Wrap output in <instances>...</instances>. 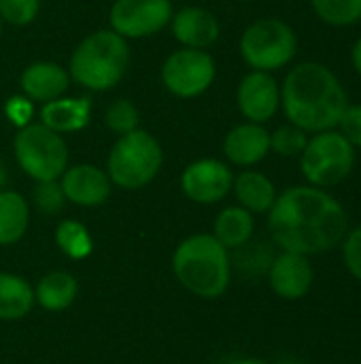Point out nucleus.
Wrapping results in <instances>:
<instances>
[{
  "mask_svg": "<svg viewBox=\"0 0 361 364\" xmlns=\"http://www.w3.org/2000/svg\"><path fill=\"white\" fill-rule=\"evenodd\" d=\"M268 230L283 252L321 256L338 247L349 232V215L338 198L315 186H294L277 194L268 211Z\"/></svg>",
  "mask_w": 361,
  "mask_h": 364,
  "instance_id": "f257e3e1",
  "label": "nucleus"
},
{
  "mask_svg": "<svg viewBox=\"0 0 361 364\" xmlns=\"http://www.w3.org/2000/svg\"><path fill=\"white\" fill-rule=\"evenodd\" d=\"M281 107L289 124L306 134H317L338 126L349 96L332 68L321 62H302L283 81Z\"/></svg>",
  "mask_w": 361,
  "mask_h": 364,
  "instance_id": "f03ea898",
  "label": "nucleus"
},
{
  "mask_svg": "<svg viewBox=\"0 0 361 364\" xmlns=\"http://www.w3.org/2000/svg\"><path fill=\"white\" fill-rule=\"evenodd\" d=\"M172 273L177 282L198 299H219L232 282L230 250L213 235L200 232L183 239L172 254Z\"/></svg>",
  "mask_w": 361,
  "mask_h": 364,
  "instance_id": "7ed1b4c3",
  "label": "nucleus"
},
{
  "mask_svg": "<svg viewBox=\"0 0 361 364\" xmlns=\"http://www.w3.org/2000/svg\"><path fill=\"white\" fill-rule=\"evenodd\" d=\"M128 64V41L113 30H96L74 47L68 75L87 90L106 92L121 81Z\"/></svg>",
  "mask_w": 361,
  "mask_h": 364,
  "instance_id": "20e7f679",
  "label": "nucleus"
},
{
  "mask_svg": "<svg viewBox=\"0 0 361 364\" xmlns=\"http://www.w3.org/2000/svg\"><path fill=\"white\" fill-rule=\"evenodd\" d=\"M164 162L157 139L147 130H132L121 134L111 147L106 160V175L111 183L123 190H140L149 186Z\"/></svg>",
  "mask_w": 361,
  "mask_h": 364,
  "instance_id": "39448f33",
  "label": "nucleus"
},
{
  "mask_svg": "<svg viewBox=\"0 0 361 364\" xmlns=\"http://www.w3.org/2000/svg\"><path fill=\"white\" fill-rule=\"evenodd\" d=\"M13 151L19 168L34 181H55L68 168L66 141L40 122H30L17 130Z\"/></svg>",
  "mask_w": 361,
  "mask_h": 364,
  "instance_id": "423d86ee",
  "label": "nucleus"
},
{
  "mask_svg": "<svg viewBox=\"0 0 361 364\" xmlns=\"http://www.w3.org/2000/svg\"><path fill=\"white\" fill-rule=\"evenodd\" d=\"M298 158L309 186L326 190L351 175L355 166V147L334 128L313 134Z\"/></svg>",
  "mask_w": 361,
  "mask_h": 364,
  "instance_id": "0eeeda50",
  "label": "nucleus"
},
{
  "mask_svg": "<svg viewBox=\"0 0 361 364\" xmlns=\"http://www.w3.org/2000/svg\"><path fill=\"white\" fill-rule=\"evenodd\" d=\"M298 51V36L289 23L277 17L253 21L240 36V55L253 70L274 73L287 66Z\"/></svg>",
  "mask_w": 361,
  "mask_h": 364,
  "instance_id": "6e6552de",
  "label": "nucleus"
},
{
  "mask_svg": "<svg viewBox=\"0 0 361 364\" xmlns=\"http://www.w3.org/2000/svg\"><path fill=\"white\" fill-rule=\"evenodd\" d=\"M215 81V60L204 49L181 47L162 66V83L179 98H196Z\"/></svg>",
  "mask_w": 361,
  "mask_h": 364,
  "instance_id": "1a4fd4ad",
  "label": "nucleus"
},
{
  "mask_svg": "<svg viewBox=\"0 0 361 364\" xmlns=\"http://www.w3.org/2000/svg\"><path fill=\"white\" fill-rule=\"evenodd\" d=\"M172 19L170 0H115L111 6V30L128 38H145L164 30Z\"/></svg>",
  "mask_w": 361,
  "mask_h": 364,
  "instance_id": "9d476101",
  "label": "nucleus"
},
{
  "mask_svg": "<svg viewBox=\"0 0 361 364\" xmlns=\"http://www.w3.org/2000/svg\"><path fill=\"white\" fill-rule=\"evenodd\" d=\"M234 175L230 166L215 158H202L185 166L181 175L183 194L198 205L221 203L232 192Z\"/></svg>",
  "mask_w": 361,
  "mask_h": 364,
  "instance_id": "9b49d317",
  "label": "nucleus"
},
{
  "mask_svg": "<svg viewBox=\"0 0 361 364\" xmlns=\"http://www.w3.org/2000/svg\"><path fill=\"white\" fill-rule=\"evenodd\" d=\"M268 284L283 301H302L315 286V267L309 256L283 252L270 260Z\"/></svg>",
  "mask_w": 361,
  "mask_h": 364,
  "instance_id": "f8f14e48",
  "label": "nucleus"
},
{
  "mask_svg": "<svg viewBox=\"0 0 361 364\" xmlns=\"http://www.w3.org/2000/svg\"><path fill=\"white\" fill-rule=\"evenodd\" d=\"M236 102L245 119L253 124H266L281 107V87L270 73L251 70L238 83Z\"/></svg>",
  "mask_w": 361,
  "mask_h": 364,
  "instance_id": "ddd939ff",
  "label": "nucleus"
},
{
  "mask_svg": "<svg viewBox=\"0 0 361 364\" xmlns=\"http://www.w3.org/2000/svg\"><path fill=\"white\" fill-rule=\"evenodd\" d=\"M66 200L79 207H98L111 196L109 175L94 164H74L60 177Z\"/></svg>",
  "mask_w": 361,
  "mask_h": 364,
  "instance_id": "4468645a",
  "label": "nucleus"
},
{
  "mask_svg": "<svg viewBox=\"0 0 361 364\" xmlns=\"http://www.w3.org/2000/svg\"><path fill=\"white\" fill-rule=\"evenodd\" d=\"M170 28L174 38L189 49H206L219 38V21L217 17L202 6H185L172 13Z\"/></svg>",
  "mask_w": 361,
  "mask_h": 364,
  "instance_id": "2eb2a0df",
  "label": "nucleus"
},
{
  "mask_svg": "<svg viewBox=\"0 0 361 364\" xmlns=\"http://www.w3.org/2000/svg\"><path fill=\"white\" fill-rule=\"evenodd\" d=\"M270 151V132L264 124L245 122L232 128L223 139V154L236 166H253Z\"/></svg>",
  "mask_w": 361,
  "mask_h": 364,
  "instance_id": "dca6fc26",
  "label": "nucleus"
},
{
  "mask_svg": "<svg viewBox=\"0 0 361 364\" xmlns=\"http://www.w3.org/2000/svg\"><path fill=\"white\" fill-rule=\"evenodd\" d=\"M68 70L55 62H32L19 77L23 96L34 102H49L60 98L68 90Z\"/></svg>",
  "mask_w": 361,
  "mask_h": 364,
  "instance_id": "f3484780",
  "label": "nucleus"
},
{
  "mask_svg": "<svg viewBox=\"0 0 361 364\" xmlns=\"http://www.w3.org/2000/svg\"><path fill=\"white\" fill-rule=\"evenodd\" d=\"M91 102L89 98H55L43 105L40 124L53 132H77L89 124Z\"/></svg>",
  "mask_w": 361,
  "mask_h": 364,
  "instance_id": "a211bd4d",
  "label": "nucleus"
},
{
  "mask_svg": "<svg viewBox=\"0 0 361 364\" xmlns=\"http://www.w3.org/2000/svg\"><path fill=\"white\" fill-rule=\"evenodd\" d=\"M238 205L251 213H268L277 200L274 183L260 171H243L232 183Z\"/></svg>",
  "mask_w": 361,
  "mask_h": 364,
  "instance_id": "6ab92c4d",
  "label": "nucleus"
},
{
  "mask_svg": "<svg viewBox=\"0 0 361 364\" xmlns=\"http://www.w3.org/2000/svg\"><path fill=\"white\" fill-rule=\"evenodd\" d=\"M253 232H255V218L251 211L243 209L240 205L221 209L213 224V237L226 250L245 247L251 241Z\"/></svg>",
  "mask_w": 361,
  "mask_h": 364,
  "instance_id": "aec40b11",
  "label": "nucleus"
},
{
  "mask_svg": "<svg viewBox=\"0 0 361 364\" xmlns=\"http://www.w3.org/2000/svg\"><path fill=\"white\" fill-rule=\"evenodd\" d=\"M34 303V286L26 277L0 271V322L26 318Z\"/></svg>",
  "mask_w": 361,
  "mask_h": 364,
  "instance_id": "412c9836",
  "label": "nucleus"
},
{
  "mask_svg": "<svg viewBox=\"0 0 361 364\" xmlns=\"http://www.w3.org/2000/svg\"><path fill=\"white\" fill-rule=\"evenodd\" d=\"M79 294V284L74 275L66 271H51L43 275L34 288L36 303L47 311H64L68 309Z\"/></svg>",
  "mask_w": 361,
  "mask_h": 364,
  "instance_id": "4be33fe9",
  "label": "nucleus"
},
{
  "mask_svg": "<svg viewBox=\"0 0 361 364\" xmlns=\"http://www.w3.org/2000/svg\"><path fill=\"white\" fill-rule=\"evenodd\" d=\"M30 224L28 200L13 192L0 190V245H15L23 239Z\"/></svg>",
  "mask_w": 361,
  "mask_h": 364,
  "instance_id": "5701e85b",
  "label": "nucleus"
},
{
  "mask_svg": "<svg viewBox=\"0 0 361 364\" xmlns=\"http://www.w3.org/2000/svg\"><path fill=\"white\" fill-rule=\"evenodd\" d=\"M55 243L70 260H83L91 254L94 241L89 230L77 220H64L55 228Z\"/></svg>",
  "mask_w": 361,
  "mask_h": 364,
  "instance_id": "b1692460",
  "label": "nucleus"
},
{
  "mask_svg": "<svg viewBox=\"0 0 361 364\" xmlns=\"http://www.w3.org/2000/svg\"><path fill=\"white\" fill-rule=\"evenodd\" d=\"M317 17L330 26L345 28L361 19V0H311Z\"/></svg>",
  "mask_w": 361,
  "mask_h": 364,
  "instance_id": "393cba45",
  "label": "nucleus"
},
{
  "mask_svg": "<svg viewBox=\"0 0 361 364\" xmlns=\"http://www.w3.org/2000/svg\"><path fill=\"white\" fill-rule=\"evenodd\" d=\"M138 109L134 107L132 100L128 98H117L113 100L109 107H106V113H104V122L106 126L115 132V134H128L132 130L138 128Z\"/></svg>",
  "mask_w": 361,
  "mask_h": 364,
  "instance_id": "a878e982",
  "label": "nucleus"
},
{
  "mask_svg": "<svg viewBox=\"0 0 361 364\" xmlns=\"http://www.w3.org/2000/svg\"><path fill=\"white\" fill-rule=\"evenodd\" d=\"M309 143V134L294 124L281 126L274 134H270V151L283 158H296L304 151Z\"/></svg>",
  "mask_w": 361,
  "mask_h": 364,
  "instance_id": "bb28decb",
  "label": "nucleus"
},
{
  "mask_svg": "<svg viewBox=\"0 0 361 364\" xmlns=\"http://www.w3.org/2000/svg\"><path fill=\"white\" fill-rule=\"evenodd\" d=\"M32 203L40 213L57 215L66 205V196H64L57 179L55 181H36V186L32 190Z\"/></svg>",
  "mask_w": 361,
  "mask_h": 364,
  "instance_id": "cd10ccee",
  "label": "nucleus"
},
{
  "mask_svg": "<svg viewBox=\"0 0 361 364\" xmlns=\"http://www.w3.org/2000/svg\"><path fill=\"white\" fill-rule=\"evenodd\" d=\"M40 0H0V17L13 26H28L36 19Z\"/></svg>",
  "mask_w": 361,
  "mask_h": 364,
  "instance_id": "c85d7f7f",
  "label": "nucleus"
},
{
  "mask_svg": "<svg viewBox=\"0 0 361 364\" xmlns=\"http://www.w3.org/2000/svg\"><path fill=\"white\" fill-rule=\"evenodd\" d=\"M340 250H343V264L347 273L361 284V226L349 228V232L340 243Z\"/></svg>",
  "mask_w": 361,
  "mask_h": 364,
  "instance_id": "c756f323",
  "label": "nucleus"
},
{
  "mask_svg": "<svg viewBox=\"0 0 361 364\" xmlns=\"http://www.w3.org/2000/svg\"><path fill=\"white\" fill-rule=\"evenodd\" d=\"M336 128L353 147H361V105L349 102Z\"/></svg>",
  "mask_w": 361,
  "mask_h": 364,
  "instance_id": "7c9ffc66",
  "label": "nucleus"
},
{
  "mask_svg": "<svg viewBox=\"0 0 361 364\" xmlns=\"http://www.w3.org/2000/svg\"><path fill=\"white\" fill-rule=\"evenodd\" d=\"M4 113H6V117L15 124V126H26V124H30V119H32V113H34V107H32V100L30 98H26V96H13L9 102H6V107H4Z\"/></svg>",
  "mask_w": 361,
  "mask_h": 364,
  "instance_id": "2f4dec72",
  "label": "nucleus"
},
{
  "mask_svg": "<svg viewBox=\"0 0 361 364\" xmlns=\"http://www.w3.org/2000/svg\"><path fill=\"white\" fill-rule=\"evenodd\" d=\"M351 62H353L355 73L361 77V36L355 41V45H353V49H351Z\"/></svg>",
  "mask_w": 361,
  "mask_h": 364,
  "instance_id": "473e14b6",
  "label": "nucleus"
},
{
  "mask_svg": "<svg viewBox=\"0 0 361 364\" xmlns=\"http://www.w3.org/2000/svg\"><path fill=\"white\" fill-rule=\"evenodd\" d=\"M236 364H268L266 360H262V358H243V360H238Z\"/></svg>",
  "mask_w": 361,
  "mask_h": 364,
  "instance_id": "72a5a7b5",
  "label": "nucleus"
},
{
  "mask_svg": "<svg viewBox=\"0 0 361 364\" xmlns=\"http://www.w3.org/2000/svg\"><path fill=\"white\" fill-rule=\"evenodd\" d=\"M4 183H6V168H4V164L0 162V190H4Z\"/></svg>",
  "mask_w": 361,
  "mask_h": 364,
  "instance_id": "f704fd0d",
  "label": "nucleus"
},
{
  "mask_svg": "<svg viewBox=\"0 0 361 364\" xmlns=\"http://www.w3.org/2000/svg\"><path fill=\"white\" fill-rule=\"evenodd\" d=\"M277 364H302L300 360H294V358H285V360H281V363Z\"/></svg>",
  "mask_w": 361,
  "mask_h": 364,
  "instance_id": "c9c22d12",
  "label": "nucleus"
},
{
  "mask_svg": "<svg viewBox=\"0 0 361 364\" xmlns=\"http://www.w3.org/2000/svg\"><path fill=\"white\" fill-rule=\"evenodd\" d=\"M2 23H4V21H2V17H0V34H2Z\"/></svg>",
  "mask_w": 361,
  "mask_h": 364,
  "instance_id": "e433bc0d",
  "label": "nucleus"
},
{
  "mask_svg": "<svg viewBox=\"0 0 361 364\" xmlns=\"http://www.w3.org/2000/svg\"><path fill=\"white\" fill-rule=\"evenodd\" d=\"M238 2H251V0H238Z\"/></svg>",
  "mask_w": 361,
  "mask_h": 364,
  "instance_id": "4c0bfd02",
  "label": "nucleus"
}]
</instances>
